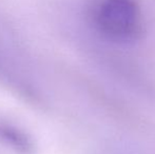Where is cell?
<instances>
[{
	"label": "cell",
	"instance_id": "6da1fadb",
	"mask_svg": "<svg viewBox=\"0 0 155 154\" xmlns=\"http://www.w3.org/2000/svg\"><path fill=\"white\" fill-rule=\"evenodd\" d=\"M86 18L95 37L111 49H131L145 37L146 20L139 0H91Z\"/></svg>",
	"mask_w": 155,
	"mask_h": 154
},
{
	"label": "cell",
	"instance_id": "7a4b0ae2",
	"mask_svg": "<svg viewBox=\"0 0 155 154\" xmlns=\"http://www.w3.org/2000/svg\"><path fill=\"white\" fill-rule=\"evenodd\" d=\"M109 154H143L139 151L135 150L132 148H128V147H114V148H111V151Z\"/></svg>",
	"mask_w": 155,
	"mask_h": 154
}]
</instances>
